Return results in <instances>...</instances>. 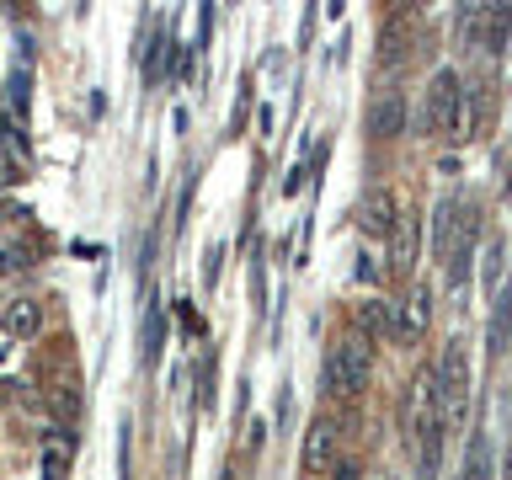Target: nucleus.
I'll return each mask as SVG.
<instances>
[{
  "label": "nucleus",
  "instance_id": "15",
  "mask_svg": "<svg viewBox=\"0 0 512 480\" xmlns=\"http://www.w3.org/2000/svg\"><path fill=\"white\" fill-rule=\"evenodd\" d=\"M352 331H358L363 342H384V336H395V304L390 299L352 304Z\"/></svg>",
  "mask_w": 512,
  "mask_h": 480
},
{
  "label": "nucleus",
  "instance_id": "11",
  "mask_svg": "<svg viewBox=\"0 0 512 480\" xmlns=\"http://www.w3.org/2000/svg\"><path fill=\"white\" fill-rule=\"evenodd\" d=\"M416 256H422V219L406 208L400 224H395V235H390V272H395V278H411Z\"/></svg>",
  "mask_w": 512,
  "mask_h": 480
},
{
  "label": "nucleus",
  "instance_id": "8",
  "mask_svg": "<svg viewBox=\"0 0 512 480\" xmlns=\"http://www.w3.org/2000/svg\"><path fill=\"white\" fill-rule=\"evenodd\" d=\"M432 288L427 283H411L406 288V299L395 304V342L400 347H416V342H427V331H432Z\"/></svg>",
  "mask_w": 512,
  "mask_h": 480
},
{
  "label": "nucleus",
  "instance_id": "14",
  "mask_svg": "<svg viewBox=\"0 0 512 480\" xmlns=\"http://www.w3.org/2000/svg\"><path fill=\"white\" fill-rule=\"evenodd\" d=\"M507 347H512V283H502V288H496V299H491L486 358H491V363H502V358H507Z\"/></svg>",
  "mask_w": 512,
  "mask_h": 480
},
{
  "label": "nucleus",
  "instance_id": "21",
  "mask_svg": "<svg viewBox=\"0 0 512 480\" xmlns=\"http://www.w3.org/2000/svg\"><path fill=\"white\" fill-rule=\"evenodd\" d=\"M219 272H224V246H208V256H203V283H219Z\"/></svg>",
  "mask_w": 512,
  "mask_h": 480
},
{
  "label": "nucleus",
  "instance_id": "13",
  "mask_svg": "<svg viewBox=\"0 0 512 480\" xmlns=\"http://www.w3.org/2000/svg\"><path fill=\"white\" fill-rule=\"evenodd\" d=\"M0 331L11 336V342H32V336L43 331V299H11V304H0Z\"/></svg>",
  "mask_w": 512,
  "mask_h": 480
},
{
  "label": "nucleus",
  "instance_id": "1",
  "mask_svg": "<svg viewBox=\"0 0 512 480\" xmlns=\"http://www.w3.org/2000/svg\"><path fill=\"white\" fill-rule=\"evenodd\" d=\"M475 246H480V203L459 198V192L438 198V208H432V256L443 262V272H448L454 288L470 278Z\"/></svg>",
  "mask_w": 512,
  "mask_h": 480
},
{
  "label": "nucleus",
  "instance_id": "24",
  "mask_svg": "<svg viewBox=\"0 0 512 480\" xmlns=\"http://www.w3.org/2000/svg\"><path fill=\"white\" fill-rule=\"evenodd\" d=\"M502 480H512V448H507V464H502Z\"/></svg>",
  "mask_w": 512,
  "mask_h": 480
},
{
  "label": "nucleus",
  "instance_id": "2",
  "mask_svg": "<svg viewBox=\"0 0 512 480\" xmlns=\"http://www.w3.org/2000/svg\"><path fill=\"white\" fill-rule=\"evenodd\" d=\"M374 384V342H363L358 331L336 336L320 358V390L331 400H363Z\"/></svg>",
  "mask_w": 512,
  "mask_h": 480
},
{
  "label": "nucleus",
  "instance_id": "6",
  "mask_svg": "<svg viewBox=\"0 0 512 480\" xmlns=\"http://www.w3.org/2000/svg\"><path fill=\"white\" fill-rule=\"evenodd\" d=\"M342 459V416L336 411H315L299 443V470L304 475H331V464Z\"/></svg>",
  "mask_w": 512,
  "mask_h": 480
},
{
  "label": "nucleus",
  "instance_id": "5",
  "mask_svg": "<svg viewBox=\"0 0 512 480\" xmlns=\"http://www.w3.org/2000/svg\"><path fill=\"white\" fill-rule=\"evenodd\" d=\"M459 32L470 38V48H486L496 59L512 38V6L507 0H480V6H464L459 11Z\"/></svg>",
  "mask_w": 512,
  "mask_h": 480
},
{
  "label": "nucleus",
  "instance_id": "7",
  "mask_svg": "<svg viewBox=\"0 0 512 480\" xmlns=\"http://www.w3.org/2000/svg\"><path fill=\"white\" fill-rule=\"evenodd\" d=\"M491 128H496V80L475 75V80H464V107H459L454 144H480V139H491Z\"/></svg>",
  "mask_w": 512,
  "mask_h": 480
},
{
  "label": "nucleus",
  "instance_id": "22",
  "mask_svg": "<svg viewBox=\"0 0 512 480\" xmlns=\"http://www.w3.org/2000/svg\"><path fill=\"white\" fill-rule=\"evenodd\" d=\"M54 411L64 416V422L75 416V390H70V384H59V390H54Z\"/></svg>",
  "mask_w": 512,
  "mask_h": 480
},
{
  "label": "nucleus",
  "instance_id": "10",
  "mask_svg": "<svg viewBox=\"0 0 512 480\" xmlns=\"http://www.w3.org/2000/svg\"><path fill=\"white\" fill-rule=\"evenodd\" d=\"M70 464H75V432L70 427H48L43 448H38V475L43 480H70Z\"/></svg>",
  "mask_w": 512,
  "mask_h": 480
},
{
  "label": "nucleus",
  "instance_id": "12",
  "mask_svg": "<svg viewBox=\"0 0 512 480\" xmlns=\"http://www.w3.org/2000/svg\"><path fill=\"white\" fill-rule=\"evenodd\" d=\"M358 224H363V235L368 240H390L395 235V224H400V208H395V198L384 187H374L368 198L358 203Z\"/></svg>",
  "mask_w": 512,
  "mask_h": 480
},
{
  "label": "nucleus",
  "instance_id": "16",
  "mask_svg": "<svg viewBox=\"0 0 512 480\" xmlns=\"http://www.w3.org/2000/svg\"><path fill=\"white\" fill-rule=\"evenodd\" d=\"M459 480H496V464H491V438H486V427H475V432H470V443H464Z\"/></svg>",
  "mask_w": 512,
  "mask_h": 480
},
{
  "label": "nucleus",
  "instance_id": "19",
  "mask_svg": "<svg viewBox=\"0 0 512 480\" xmlns=\"http://www.w3.org/2000/svg\"><path fill=\"white\" fill-rule=\"evenodd\" d=\"M502 256H507V246H502V240H491V246H486V283L491 288H502Z\"/></svg>",
  "mask_w": 512,
  "mask_h": 480
},
{
  "label": "nucleus",
  "instance_id": "18",
  "mask_svg": "<svg viewBox=\"0 0 512 480\" xmlns=\"http://www.w3.org/2000/svg\"><path fill=\"white\" fill-rule=\"evenodd\" d=\"M6 107H11V123L22 128L27 112H32V75L27 70H11L6 75Z\"/></svg>",
  "mask_w": 512,
  "mask_h": 480
},
{
  "label": "nucleus",
  "instance_id": "23",
  "mask_svg": "<svg viewBox=\"0 0 512 480\" xmlns=\"http://www.w3.org/2000/svg\"><path fill=\"white\" fill-rule=\"evenodd\" d=\"M0 363H11V336L0 331Z\"/></svg>",
  "mask_w": 512,
  "mask_h": 480
},
{
  "label": "nucleus",
  "instance_id": "9",
  "mask_svg": "<svg viewBox=\"0 0 512 480\" xmlns=\"http://www.w3.org/2000/svg\"><path fill=\"white\" fill-rule=\"evenodd\" d=\"M400 134H406V91L384 86L368 102V139H400Z\"/></svg>",
  "mask_w": 512,
  "mask_h": 480
},
{
  "label": "nucleus",
  "instance_id": "17",
  "mask_svg": "<svg viewBox=\"0 0 512 480\" xmlns=\"http://www.w3.org/2000/svg\"><path fill=\"white\" fill-rule=\"evenodd\" d=\"M160 347H166V310L160 304H144V326H139V358L155 363Z\"/></svg>",
  "mask_w": 512,
  "mask_h": 480
},
{
  "label": "nucleus",
  "instance_id": "20",
  "mask_svg": "<svg viewBox=\"0 0 512 480\" xmlns=\"http://www.w3.org/2000/svg\"><path fill=\"white\" fill-rule=\"evenodd\" d=\"M326 480H368V475H363V464L352 459V454H342V459L331 464V475H326Z\"/></svg>",
  "mask_w": 512,
  "mask_h": 480
},
{
  "label": "nucleus",
  "instance_id": "4",
  "mask_svg": "<svg viewBox=\"0 0 512 480\" xmlns=\"http://www.w3.org/2000/svg\"><path fill=\"white\" fill-rule=\"evenodd\" d=\"M432 374H438V411H443V427L459 432L464 416H470V379H475V368H470V342H464V336H448L443 352H438V363H432Z\"/></svg>",
  "mask_w": 512,
  "mask_h": 480
},
{
  "label": "nucleus",
  "instance_id": "3",
  "mask_svg": "<svg viewBox=\"0 0 512 480\" xmlns=\"http://www.w3.org/2000/svg\"><path fill=\"white\" fill-rule=\"evenodd\" d=\"M459 107H464V75L454 64H443V70L427 75V91L422 102H416V139H432V144H454L459 134Z\"/></svg>",
  "mask_w": 512,
  "mask_h": 480
}]
</instances>
